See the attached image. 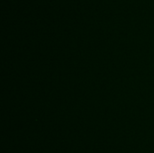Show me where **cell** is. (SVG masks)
<instances>
[]
</instances>
